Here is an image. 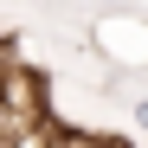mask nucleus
Wrapping results in <instances>:
<instances>
[{
  "label": "nucleus",
  "instance_id": "1",
  "mask_svg": "<svg viewBox=\"0 0 148 148\" xmlns=\"http://www.w3.org/2000/svg\"><path fill=\"white\" fill-rule=\"evenodd\" d=\"M135 122H142V129H148V97H135Z\"/></svg>",
  "mask_w": 148,
  "mask_h": 148
}]
</instances>
